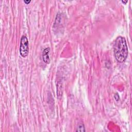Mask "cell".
Segmentation results:
<instances>
[{
    "mask_svg": "<svg viewBox=\"0 0 132 132\" xmlns=\"http://www.w3.org/2000/svg\"><path fill=\"white\" fill-rule=\"evenodd\" d=\"M114 52L117 60L119 62H124L128 55V48L125 39L119 36L116 39L114 45Z\"/></svg>",
    "mask_w": 132,
    "mask_h": 132,
    "instance_id": "obj_1",
    "label": "cell"
},
{
    "mask_svg": "<svg viewBox=\"0 0 132 132\" xmlns=\"http://www.w3.org/2000/svg\"><path fill=\"white\" fill-rule=\"evenodd\" d=\"M29 52V43L27 38L25 36H22L21 39L20 53L23 57H26Z\"/></svg>",
    "mask_w": 132,
    "mask_h": 132,
    "instance_id": "obj_2",
    "label": "cell"
},
{
    "mask_svg": "<svg viewBox=\"0 0 132 132\" xmlns=\"http://www.w3.org/2000/svg\"><path fill=\"white\" fill-rule=\"evenodd\" d=\"M50 51V48H47L43 50L42 53V58L43 60L45 63H50V58L49 56V53Z\"/></svg>",
    "mask_w": 132,
    "mask_h": 132,
    "instance_id": "obj_3",
    "label": "cell"
},
{
    "mask_svg": "<svg viewBox=\"0 0 132 132\" xmlns=\"http://www.w3.org/2000/svg\"><path fill=\"white\" fill-rule=\"evenodd\" d=\"M85 126L84 125V124L83 123H80L79 124V125L77 126L76 128V131H85Z\"/></svg>",
    "mask_w": 132,
    "mask_h": 132,
    "instance_id": "obj_4",
    "label": "cell"
},
{
    "mask_svg": "<svg viewBox=\"0 0 132 132\" xmlns=\"http://www.w3.org/2000/svg\"><path fill=\"white\" fill-rule=\"evenodd\" d=\"M24 2L26 4H28L30 2V1H24Z\"/></svg>",
    "mask_w": 132,
    "mask_h": 132,
    "instance_id": "obj_5",
    "label": "cell"
},
{
    "mask_svg": "<svg viewBox=\"0 0 132 132\" xmlns=\"http://www.w3.org/2000/svg\"><path fill=\"white\" fill-rule=\"evenodd\" d=\"M122 2L123 3H124V4H126L127 2V1H122Z\"/></svg>",
    "mask_w": 132,
    "mask_h": 132,
    "instance_id": "obj_6",
    "label": "cell"
}]
</instances>
